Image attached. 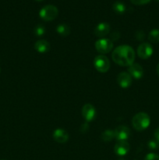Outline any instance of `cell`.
<instances>
[{
	"label": "cell",
	"instance_id": "obj_4",
	"mask_svg": "<svg viewBox=\"0 0 159 160\" xmlns=\"http://www.w3.org/2000/svg\"><path fill=\"white\" fill-rule=\"evenodd\" d=\"M95 69L100 73H105L110 68V62L107 56L104 55H99L96 56L94 60Z\"/></svg>",
	"mask_w": 159,
	"mask_h": 160
},
{
	"label": "cell",
	"instance_id": "obj_19",
	"mask_svg": "<svg viewBox=\"0 0 159 160\" xmlns=\"http://www.w3.org/2000/svg\"><path fill=\"white\" fill-rule=\"evenodd\" d=\"M34 34L37 37H41V36L44 35L45 33V28L41 24H38L35 27L34 31Z\"/></svg>",
	"mask_w": 159,
	"mask_h": 160
},
{
	"label": "cell",
	"instance_id": "obj_16",
	"mask_svg": "<svg viewBox=\"0 0 159 160\" xmlns=\"http://www.w3.org/2000/svg\"><path fill=\"white\" fill-rule=\"evenodd\" d=\"M112 9H113L114 12L117 14H123L126 10V5L123 2L120 1L115 2L112 6Z\"/></svg>",
	"mask_w": 159,
	"mask_h": 160
},
{
	"label": "cell",
	"instance_id": "obj_10",
	"mask_svg": "<svg viewBox=\"0 0 159 160\" xmlns=\"http://www.w3.org/2000/svg\"><path fill=\"white\" fill-rule=\"evenodd\" d=\"M117 82L123 88H127L132 84V77L129 73L122 72L117 77Z\"/></svg>",
	"mask_w": 159,
	"mask_h": 160
},
{
	"label": "cell",
	"instance_id": "obj_1",
	"mask_svg": "<svg viewBox=\"0 0 159 160\" xmlns=\"http://www.w3.org/2000/svg\"><path fill=\"white\" fill-rule=\"evenodd\" d=\"M135 51L129 45H120L112 52V58L115 63L123 67H129L135 60Z\"/></svg>",
	"mask_w": 159,
	"mask_h": 160
},
{
	"label": "cell",
	"instance_id": "obj_6",
	"mask_svg": "<svg viewBox=\"0 0 159 160\" xmlns=\"http://www.w3.org/2000/svg\"><path fill=\"white\" fill-rule=\"evenodd\" d=\"M152 54L153 47L151 44L147 43V42L142 43L137 48V55L141 59H148V58H150L152 56Z\"/></svg>",
	"mask_w": 159,
	"mask_h": 160
},
{
	"label": "cell",
	"instance_id": "obj_22",
	"mask_svg": "<svg viewBox=\"0 0 159 160\" xmlns=\"http://www.w3.org/2000/svg\"><path fill=\"white\" fill-rule=\"evenodd\" d=\"M135 38L139 41H142L144 39L145 34L143 31H137L135 34Z\"/></svg>",
	"mask_w": 159,
	"mask_h": 160
},
{
	"label": "cell",
	"instance_id": "obj_20",
	"mask_svg": "<svg viewBox=\"0 0 159 160\" xmlns=\"http://www.w3.org/2000/svg\"><path fill=\"white\" fill-rule=\"evenodd\" d=\"M147 146L151 150H157L159 148V142L156 140V139L149 141Z\"/></svg>",
	"mask_w": 159,
	"mask_h": 160
},
{
	"label": "cell",
	"instance_id": "obj_29",
	"mask_svg": "<svg viewBox=\"0 0 159 160\" xmlns=\"http://www.w3.org/2000/svg\"><path fill=\"white\" fill-rule=\"evenodd\" d=\"M2 160H4V159H2Z\"/></svg>",
	"mask_w": 159,
	"mask_h": 160
},
{
	"label": "cell",
	"instance_id": "obj_23",
	"mask_svg": "<svg viewBox=\"0 0 159 160\" xmlns=\"http://www.w3.org/2000/svg\"><path fill=\"white\" fill-rule=\"evenodd\" d=\"M131 2L133 3L134 5H137V6H141V5L147 4L150 2L151 0H130Z\"/></svg>",
	"mask_w": 159,
	"mask_h": 160
},
{
	"label": "cell",
	"instance_id": "obj_24",
	"mask_svg": "<svg viewBox=\"0 0 159 160\" xmlns=\"http://www.w3.org/2000/svg\"><path fill=\"white\" fill-rule=\"evenodd\" d=\"M154 137H155L156 140L159 142V128L155 130V132H154Z\"/></svg>",
	"mask_w": 159,
	"mask_h": 160
},
{
	"label": "cell",
	"instance_id": "obj_9",
	"mask_svg": "<svg viewBox=\"0 0 159 160\" xmlns=\"http://www.w3.org/2000/svg\"><path fill=\"white\" fill-rule=\"evenodd\" d=\"M114 132H115V138L118 141H126L130 135V131L129 128L123 125L115 128Z\"/></svg>",
	"mask_w": 159,
	"mask_h": 160
},
{
	"label": "cell",
	"instance_id": "obj_25",
	"mask_svg": "<svg viewBox=\"0 0 159 160\" xmlns=\"http://www.w3.org/2000/svg\"><path fill=\"white\" fill-rule=\"evenodd\" d=\"M157 73L159 76V63L157 64Z\"/></svg>",
	"mask_w": 159,
	"mask_h": 160
},
{
	"label": "cell",
	"instance_id": "obj_14",
	"mask_svg": "<svg viewBox=\"0 0 159 160\" xmlns=\"http://www.w3.org/2000/svg\"><path fill=\"white\" fill-rule=\"evenodd\" d=\"M34 49L41 53L47 52L50 49L49 42L46 40H44V39L37 41L34 44Z\"/></svg>",
	"mask_w": 159,
	"mask_h": 160
},
{
	"label": "cell",
	"instance_id": "obj_2",
	"mask_svg": "<svg viewBox=\"0 0 159 160\" xmlns=\"http://www.w3.org/2000/svg\"><path fill=\"white\" fill-rule=\"evenodd\" d=\"M151 123V119L148 114L145 112H138L133 117L132 120V127L138 131H144L149 127Z\"/></svg>",
	"mask_w": 159,
	"mask_h": 160
},
{
	"label": "cell",
	"instance_id": "obj_27",
	"mask_svg": "<svg viewBox=\"0 0 159 160\" xmlns=\"http://www.w3.org/2000/svg\"><path fill=\"white\" fill-rule=\"evenodd\" d=\"M37 1H42V0H37Z\"/></svg>",
	"mask_w": 159,
	"mask_h": 160
},
{
	"label": "cell",
	"instance_id": "obj_18",
	"mask_svg": "<svg viewBox=\"0 0 159 160\" xmlns=\"http://www.w3.org/2000/svg\"><path fill=\"white\" fill-rule=\"evenodd\" d=\"M115 138V132L112 130H106L101 134V139L104 142H111Z\"/></svg>",
	"mask_w": 159,
	"mask_h": 160
},
{
	"label": "cell",
	"instance_id": "obj_13",
	"mask_svg": "<svg viewBox=\"0 0 159 160\" xmlns=\"http://www.w3.org/2000/svg\"><path fill=\"white\" fill-rule=\"evenodd\" d=\"M110 31V25L105 22H102L97 25L94 29V34L98 38H103Z\"/></svg>",
	"mask_w": 159,
	"mask_h": 160
},
{
	"label": "cell",
	"instance_id": "obj_8",
	"mask_svg": "<svg viewBox=\"0 0 159 160\" xmlns=\"http://www.w3.org/2000/svg\"><path fill=\"white\" fill-rule=\"evenodd\" d=\"M130 149V145L126 141H118L115 145L114 151L115 154L119 156H126Z\"/></svg>",
	"mask_w": 159,
	"mask_h": 160
},
{
	"label": "cell",
	"instance_id": "obj_3",
	"mask_svg": "<svg viewBox=\"0 0 159 160\" xmlns=\"http://www.w3.org/2000/svg\"><path fill=\"white\" fill-rule=\"evenodd\" d=\"M59 11L56 6L47 5L44 6L39 12V16L45 21H51L57 17Z\"/></svg>",
	"mask_w": 159,
	"mask_h": 160
},
{
	"label": "cell",
	"instance_id": "obj_15",
	"mask_svg": "<svg viewBox=\"0 0 159 160\" xmlns=\"http://www.w3.org/2000/svg\"><path fill=\"white\" fill-rule=\"evenodd\" d=\"M56 31L61 36L66 37L70 33V28L66 23H60L56 28Z\"/></svg>",
	"mask_w": 159,
	"mask_h": 160
},
{
	"label": "cell",
	"instance_id": "obj_11",
	"mask_svg": "<svg viewBox=\"0 0 159 160\" xmlns=\"http://www.w3.org/2000/svg\"><path fill=\"white\" fill-rule=\"evenodd\" d=\"M53 138L58 143L64 144L68 141L69 134L62 128H58L53 132Z\"/></svg>",
	"mask_w": 159,
	"mask_h": 160
},
{
	"label": "cell",
	"instance_id": "obj_21",
	"mask_svg": "<svg viewBox=\"0 0 159 160\" xmlns=\"http://www.w3.org/2000/svg\"><path fill=\"white\" fill-rule=\"evenodd\" d=\"M144 160H159V156L155 153H149L145 156Z\"/></svg>",
	"mask_w": 159,
	"mask_h": 160
},
{
	"label": "cell",
	"instance_id": "obj_26",
	"mask_svg": "<svg viewBox=\"0 0 159 160\" xmlns=\"http://www.w3.org/2000/svg\"><path fill=\"white\" fill-rule=\"evenodd\" d=\"M155 1H157V2H159V0H155Z\"/></svg>",
	"mask_w": 159,
	"mask_h": 160
},
{
	"label": "cell",
	"instance_id": "obj_28",
	"mask_svg": "<svg viewBox=\"0 0 159 160\" xmlns=\"http://www.w3.org/2000/svg\"><path fill=\"white\" fill-rule=\"evenodd\" d=\"M120 160H123V159H120Z\"/></svg>",
	"mask_w": 159,
	"mask_h": 160
},
{
	"label": "cell",
	"instance_id": "obj_5",
	"mask_svg": "<svg viewBox=\"0 0 159 160\" xmlns=\"http://www.w3.org/2000/svg\"><path fill=\"white\" fill-rule=\"evenodd\" d=\"M95 48L97 51L99 52L101 54H106L110 52L111 50L113 48V43L111 39L101 38L99 39L95 43Z\"/></svg>",
	"mask_w": 159,
	"mask_h": 160
},
{
	"label": "cell",
	"instance_id": "obj_7",
	"mask_svg": "<svg viewBox=\"0 0 159 160\" xmlns=\"http://www.w3.org/2000/svg\"><path fill=\"white\" fill-rule=\"evenodd\" d=\"M82 115L86 121H92L96 117V109L93 105L85 104L82 109Z\"/></svg>",
	"mask_w": 159,
	"mask_h": 160
},
{
	"label": "cell",
	"instance_id": "obj_17",
	"mask_svg": "<svg viewBox=\"0 0 159 160\" xmlns=\"http://www.w3.org/2000/svg\"><path fill=\"white\" fill-rule=\"evenodd\" d=\"M148 39L151 43H158L159 42V29H153L148 34Z\"/></svg>",
	"mask_w": 159,
	"mask_h": 160
},
{
	"label": "cell",
	"instance_id": "obj_12",
	"mask_svg": "<svg viewBox=\"0 0 159 160\" xmlns=\"http://www.w3.org/2000/svg\"><path fill=\"white\" fill-rule=\"evenodd\" d=\"M128 73L130 74L131 77L134 78L135 79H140L143 77V67L138 63H132L128 68Z\"/></svg>",
	"mask_w": 159,
	"mask_h": 160
}]
</instances>
